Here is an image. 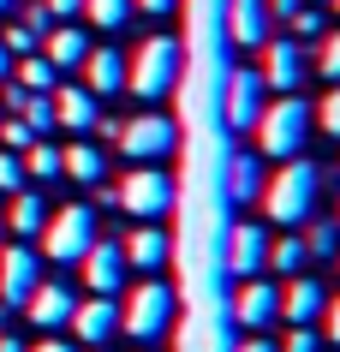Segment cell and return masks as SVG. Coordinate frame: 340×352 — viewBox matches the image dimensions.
<instances>
[{"instance_id": "obj_47", "label": "cell", "mask_w": 340, "mask_h": 352, "mask_svg": "<svg viewBox=\"0 0 340 352\" xmlns=\"http://www.w3.org/2000/svg\"><path fill=\"white\" fill-rule=\"evenodd\" d=\"M328 6H335V12H340V0H328Z\"/></svg>"}, {"instance_id": "obj_35", "label": "cell", "mask_w": 340, "mask_h": 352, "mask_svg": "<svg viewBox=\"0 0 340 352\" xmlns=\"http://www.w3.org/2000/svg\"><path fill=\"white\" fill-rule=\"evenodd\" d=\"M281 352H322V334H317V329H293V334L281 340Z\"/></svg>"}, {"instance_id": "obj_29", "label": "cell", "mask_w": 340, "mask_h": 352, "mask_svg": "<svg viewBox=\"0 0 340 352\" xmlns=\"http://www.w3.org/2000/svg\"><path fill=\"white\" fill-rule=\"evenodd\" d=\"M304 251H310V257H340V227L335 221H317L310 233H304Z\"/></svg>"}, {"instance_id": "obj_45", "label": "cell", "mask_w": 340, "mask_h": 352, "mask_svg": "<svg viewBox=\"0 0 340 352\" xmlns=\"http://www.w3.org/2000/svg\"><path fill=\"white\" fill-rule=\"evenodd\" d=\"M6 66H12V54H6V42H0V78H6Z\"/></svg>"}, {"instance_id": "obj_43", "label": "cell", "mask_w": 340, "mask_h": 352, "mask_svg": "<svg viewBox=\"0 0 340 352\" xmlns=\"http://www.w3.org/2000/svg\"><path fill=\"white\" fill-rule=\"evenodd\" d=\"M299 6H304V0H269V12H286V19H293Z\"/></svg>"}, {"instance_id": "obj_16", "label": "cell", "mask_w": 340, "mask_h": 352, "mask_svg": "<svg viewBox=\"0 0 340 352\" xmlns=\"http://www.w3.org/2000/svg\"><path fill=\"white\" fill-rule=\"evenodd\" d=\"M269 0H227V42L233 48H263L269 42Z\"/></svg>"}, {"instance_id": "obj_12", "label": "cell", "mask_w": 340, "mask_h": 352, "mask_svg": "<svg viewBox=\"0 0 340 352\" xmlns=\"http://www.w3.org/2000/svg\"><path fill=\"white\" fill-rule=\"evenodd\" d=\"M263 263H269V233L257 221H233L227 227V269L245 280V275H263Z\"/></svg>"}, {"instance_id": "obj_23", "label": "cell", "mask_w": 340, "mask_h": 352, "mask_svg": "<svg viewBox=\"0 0 340 352\" xmlns=\"http://www.w3.org/2000/svg\"><path fill=\"white\" fill-rule=\"evenodd\" d=\"M60 173H72L78 186H95V179L108 173V155H102L95 144H84V138H78V144L60 149Z\"/></svg>"}, {"instance_id": "obj_6", "label": "cell", "mask_w": 340, "mask_h": 352, "mask_svg": "<svg viewBox=\"0 0 340 352\" xmlns=\"http://www.w3.org/2000/svg\"><path fill=\"white\" fill-rule=\"evenodd\" d=\"M36 239H42V251H48L54 263H66V269H72V263H84V251L95 245V209H84V204L54 209V215L42 221Z\"/></svg>"}, {"instance_id": "obj_14", "label": "cell", "mask_w": 340, "mask_h": 352, "mask_svg": "<svg viewBox=\"0 0 340 352\" xmlns=\"http://www.w3.org/2000/svg\"><path fill=\"white\" fill-rule=\"evenodd\" d=\"M66 329H72L84 346H108L113 329H120V311H113V298L90 293V298H78V311H72V322H66Z\"/></svg>"}, {"instance_id": "obj_18", "label": "cell", "mask_w": 340, "mask_h": 352, "mask_svg": "<svg viewBox=\"0 0 340 352\" xmlns=\"http://www.w3.org/2000/svg\"><path fill=\"white\" fill-rule=\"evenodd\" d=\"M120 251H126V263H132V269H150V275H155L161 263H173V233H168L161 221H144L132 239L120 245Z\"/></svg>"}, {"instance_id": "obj_46", "label": "cell", "mask_w": 340, "mask_h": 352, "mask_svg": "<svg viewBox=\"0 0 340 352\" xmlns=\"http://www.w3.org/2000/svg\"><path fill=\"white\" fill-rule=\"evenodd\" d=\"M0 12H19V0H0Z\"/></svg>"}, {"instance_id": "obj_36", "label": "cell", "mask_w": 340, "mask_h": 352, "mask_svg": "<svg viewBox=\"0 0 340 352\" xmlns=\"http://www.w3.org/2000/svg\"><path fill=\"white\" fill-rule=\"evenodd\" d=\"M6 54H36V36H30V30H24V24H12V30H6Z\"/></svg>"}, {"instance_id": "obj_48", "label": "cell", "mask_w": 340, "mask_h": 352, "mask_svg": "<svg viewBox=\"0 0 340 352\" xmlns=\"http://www.w3.org/2000/svg\"><path fill=\"white\" fill-rule=\"evenodd\" d=\"M317 6H328V0H317Z\"/></svg>"}, {"instance_id": "obj_7", "label": "cell", "mask_w": 340, "mask_h": 352, "mask_svg": "<svg viewBox=\"0 0 340 352\" xmlns=\"http://www.w3.org/2000/svg\"><path fill=\"white\" fill-rule=\"evenodd\" d=\"M113 144L120 155H132V162H161L179 149V126H173L168 113H137L126 126H113Z\"/></svg>"}, {"instance_id": "obj_38", "label": "cell", "mask_w": 340, "mask_h": 352, "mask_svg": "<svg viewBox=\"0 0 340 352\" xmlns=\"http://www.w3.org/2000/svg\"><path fill=\"white\" fill-rule=\"evenodd\" d=\"M42 6H48V19H78V12H84V0H42Z\"/></svg>"}, {"instance_id": "obj_19", "label": "cell", "mask_w": 340, "mask_h": 352, "mask_svg": "<svg viewBox=\"0 0 340 352\" xmlns=\"http://www.w3.org/2000/svg\"><path fill=\"white\" fill-rule=\"evenodd\" d=\"M263 186H269L263 162H257L251 149H233V155H227V204H257Z\"/></svg>"}, {"instance_id": "obj_15", "label": "cell", "mask_w": 340, "mask_h": 352, "mask_svg": "<svg viewBox=\"0 0 340 352\" xmlns=\"http://www.w3.org/2000/svg\"><path fill=\"white\" fill-rule=\"evenodd\" d=\"M126 269H132V263H126V251H120L113 239H95L90 251H84V280H90V293H102V298L120 293Z\"/></svg>"}, {"instance_id": "obj_10", "label": "cell", "mask_w": 340, "mask_h": 352, "mask_svg": "<svg viewBox=\"0 0 340 352\" xmlns=\"http://www.w3.org/2000/svg\"><path fill=\"white\" fill-rule=\"evenodd\" d=\"M233 316H239V329H269L275 316H281V287L263 275H245L239 280V293H233Z\"/></svg>"}, {"instance_id": "obj_33", "label": "cell", "mask_w": 340, "mask_h": 352, "mask_svg": "<svg viewBox=\"0 0 340 352\" xmlns=\"http://www.w3.org/2000/svg\"><path fill=\"white\" fill-rule=\"evenodd\" d=\"M293 36H299V42H317V36H322V6L304 0L299 12H293Z\"/></svg>"}, {"instance_id": "obj_17", "label": "cell", "mask_w": 340, "mask_h": 352, "mask_svg": "<svg viewBox=\"0 0 340 352\" xmlns=\"http://www.w3.org/2000/svg\"><path fill=\"white\" fill-rule=\"evenodd\" d=\"M24 311H30V322H36L42 334H60L66 322H72V311H78V293H66V287H48V280H42L36 293L24 298Z\"/></svg>"}, {"instance_id": "obj_25", "label": "cell", "mask_w": 340, "mask_h": 352, "mask_svg": "<svg viewBox=\"0 0 340 352\" xmlns=\"http://www.w3.org/2000/svg\"><path fill=\"white\" fill-rule=\"evenodd\" d=\"M304 257H310V251H304L299 233H286V239H269V269H275V275H304Z\"/></svg>"}, {"instance_id": "obj_28", "label": "cell", "mask_w": 340, "mask_h": 352, "mask_svg": "<svg viewBox=\"0 0 340 352\" xmlns=\"http://www.w3.org/2000/svg\"><path fill=\"white\" fill-rule=\"evenodd\" d=\"M19 90H54V66H48V54H19Z\"/></svg>"}, {"instance_id": "obj_22", "label": "cell", "mask_w": 340, "mask_h": 352, "mask_svg": "<svg viewBox=\"0 0 340 352\" xmlns=\"http://www.w3.org/2000/svg\"><path fill=\"white\" fill-rule=\"evenodd\" d=\"M42 54H48V66H54V72H66V66H84V54H90V36H84L78 24H48Z\"/></svg>"}, {"instance_id": "obj_42", "label": "cell", "mask_w": 340, "mask_h": 352, "mask_svg": "<svg viewBox=\"0 0 340 352\" xmlns=\"http://www.w3.org/2000/svg\"><path fill=\"white\" fill-rule=\"evenodd\" d=\"M137 12H155V19H161V12H173V6H179V0H132Z\"/></svg>"}, {"instance_id": "obj_13", "label": "cell", "mask_w": 340, "mask_h": 352, "mask_svg": "<svg viewBox=\"0 0 340 352\" xmlns=\"http://www.w3.org/2000/svg\"><path fill=\"white\" fill-rule=\"evenodd\" d=\"M322 311H328V287H322V280L293 275V280L281 287V316L293 322V329H317Z\"/></svg>"}, {"instance_id": "obj_41", "label": "cell", "mask_w": 340, "mask_h": 352, "mask_svg": "<svg viewBox=\"0 0 340 352\" xmlns=\"http://www.w3.org/2000/svg\"><path fill=\"white\" fill-rule=\"evenodd\" d=\"M24 352H78L72 340H60V334H48V340H36V346H24Z\"/></svg>"}, {"instance_id": "obj_2", "label": "cell", "mask_w": 340, "mask_h": 352, "mask_svg": "<svg viewBox=\"0 0 340 352\" xmlns=\"http://www.w3.org/2000/svg\"><path fill=\"white\" fill-rule=\"evenodd\" d=\"M317 191H322V173L304 162V155L281 162V173L263 186V209H269V221H281V227H304L310 215H317Z\"/></svg>"}, {"instance_id": "obj_39", "label": "cell", "mask_w": 340, "mask_h": 352, "mask_svg": "<svg viewBox=\"0 0 340 352\" xmlns=\"http://www.w3.org/2000/svg\"><path fill=\"white\" fill-rule=\"evenodd\" d=\"M322 322H328V334H322V340H335V346H340V298H328V311H322Z\"/></svg>"}, {"instance_id": "obj_3", "label": "cell", "mask_w": 340, "mask_h": 352, "mask_svg": "<svg viewBox=\"0 0 340 352\" xmlns=\"http://www.w3.org/2000/svg\"><path fill=\"white\" fill-rule=\"evenodd\" d=\"M304 144H310V102L299 90L281 96V102H263V113H257V149L275 155V162H293V155H304Z\"/></svg>"}, {"instance_id": "obj_40", "label": "cell", "mask_w": 340, "mask_h": 352, "mask_svg": "<svg viewBox=\"0 0 340 352\" xmlns=\"http://www.w3.org/2000/svg\"><path fill=\"white\" fill-rule=\"evenodd\" d=\"M233 352H281V346H275V340H263V329H257V334H245Z\"/></svg>"}, {"instance_id": "obj_32", "label": "cell", "mask_w": 340, "mask_h": 352, "mask_svg": "<svg viewBox=\"0 0 340 352\" xmlns=\"http://www.w3.org/2000/svg\"><path fill=\"white\" fill-rule=\"evenodd\" d=\"M30 144H36V131L24 126L19 113H12V120H0V149H19V155H24Z\"/></svg>"}, {"instance_id": "obj_5", "label": "cell", "mask_w": 340, "mask_h": 352, "mask_svg": "<svg viewBox=\"0 0 340 352\" xmlns=\"http://www.w3.org/2000/svg\"><path fill=\"white\" fill-rule=\"evenodd\" d=\"M113 204L126 209V215H137V221H161V215H173V204H179V179H173L168 167H137V173H126L120 179V197Z\"/></svg>"}, {"instance_id": "obj_37", "label": "cell", "mask_w": 340, "mask_h": 352, "mask_svg": "<svg viewBox=\"0 0 340 352\" xmlns=\"http://www.w3.org/2000/svg\"><path fill=\"white\" fill-rule=\"evenodd\" d=\"M48 24H54V19H48L42 0H36V6H24V30H30V36H48Z\"/></svg>"}, {"instance_id": "obj_11", "label": "cell", "mask_w": 340, "mask_h": 352, "mask_svg": "<svg viewBox=\"0 0 340 352\" xmlns=\"http://www.w3.org/2000/svg\"><path fill=\"white\" fill-rule=\"evenodd\" d=\"M36 287H42V257L30 245H6L0 251V298L6 305H24Z\"/></svg>"}, {"instance_id": "obj_1", "label": "cell", "mask_w": 340, "mask_h": 352, "mask_svg": "<svg viewBox=\"0 0 340 352\" xmlns=\"http://www.w3.org/2000/svg\"><path fill=\"white\" fill-rule=\"evenodd\" d=\"M185 78V42L179 36H144L137 54H126V90H137L144 102H168Z\"/></svg>"}, {"instance_id": "obj_34", "label": "cell", "mask_w": 340, "mask_h": 352, "mask_svg": "<svg viewBox=\"0 0 340 352\" xmlns=\"http://www.w3.org/2000/svg\"><path fill=\"white\" fill-rule=\"evenodd\" d=\"M317 126L328 131V138H340V84H335V90H328V96L317 102Z\"/></svg>"}, {"instance_id": "obj_9", "label": "cell", "mask_w": 340, "mask_h": 352, "mask_svg": "<svg viewBox=\"0 0 340 352\" xmlns=\"http://www.w3.org/2000/svg\"><path fill=\"white\" fill-rule=\"evenodd\" d=\"M263 72L257 66H233L227 72V90H221V113H227V131H251L257 126V113H263Z\"/></svg>"}, {"instance_id": "obj_20", "label": "cell", "mask_w": 340, "mask_h": 352, "mask_svg": "<svg viewBox=\"0 0 340 352\" xmlns=\"http://www.w3.org/2000/svg\"><path fill=\"white\" fill-rule=\"evenodd\" d=\"M84 78H90L84 90H90L95 102H102V96H120V90H126V54H113V48H90V54H84Z\"/></svg>"}, {"instance_id": "obj_27", "label": "cell", "mask_w": 340, "mask_h": 352, "mask_svg": "<svg viewBox=\"0 0 340 352\" xmlns=\"http://www.w3.org/2000/svg\"><path fill=\"white\" fill-rule=\"evenodd\" d=\"M24 179H60V149L36 138V144L24 149Z\"/></svg>"}, {"instance_id": "obj_26", "label": "cell", "mask_w": 340, "mask_h": 352, "mask_svg": "<svg viewBox=\"0 0 340 352\" xmlns=\"http://www.w3.org/2000/svg\"><path fill=\"white\" fill-rule=\"evenodd\" d=\"M132 0H84V19L95 24V30H126L132 24Z\"/></svg>"}, {"instance_id": "obj_49", "label": "cell", "mask_w": 340, "mask_h": 352, "mask_svg": "<svg viewBox=\"0 0 340 352\" xmlns=\"http://www.w3.org/2000/svg\"><path fill=\"white\" fill-rule=\"evenodd\" d=\"M90 352H102V346H90Z\"/></svg>"}, {"instance_id": "obj_4", "label": "cell", "mask_w": 340, "mask_h": 352, "mask_svg": "<svg viewBox=\"0 0 340 352\" xmlns=\"http://www.w3.org/2000/svg\"><path fill=\"white\" fill-rule=\"evenodd\" d=\"M173 316H179V293H173L168 280H144V287L126 293L120 329L132 334V340H144V346H155L161 334H173Z\"/></svg>"}, {"instance_id": "obj_31", "label": "cell", "mask_w": 340, "mask_h": 352, "mask_svg": "<svg viewBox=\"0 0 340 352\" xmlns=\"http://www.w3.org/2000/svg\"><path fill=\"white\" fill-rule=\"evenodd\" d=\"M24 191V155L19 149H0V197Z\"/></svg>"}, {"instance_id": "obj_8", "label": "cell", "mask_w": 340, "mask_h": 352, "mask_svg": "<svg viewBox=\"0 0 340 352\" xmlns=\"http://www.w3.org/2000/svg\"><path fill=\"white\" fill-rule=\"evenodd\" d=\"M257 54H263V66H257V72H263L269 90H281V96L304 90V78H310V54H304L299 36H269Z\"/></svg>"}, {"instance_id": "obj_44", "label": "cell", "mask_w": 340, "mask_h": 352, "mask_svg": "<svg viewBox=\"0 0 340 352\" xmlns=\"http://www.w3.org/2000/svg\"><path fill=\"white\" fill-rule=\"evenodd\" d=\"M0 352H24V346H19V334H0Z\"/></svg>"}, {"instance_id": "obj_21", "label": "cell", "mask_w": 340, "mask_h": 352, "mask_svg": "<svg viewBox=\"0 0 340 352\" xmlns=\"http://www.w3.org/2000/svg\"><path fill=\"white\" fill-rule=\"evenodd\" d=\"M95 120H102V108H95V96L84 90V84H66V90H54V126H66V131H90Z\"/></svg>"}, {"instance_id": "obj_30", "label": "cell", "mask_w": 340, "mask_h": 352, "mask_svg": "<svg viewBox=\"0 0 340 352\" xmlns=\"http://www.w3.org/2000/svg\"><path fill=\"white\" fill-rule=\"evenodd\" d=\"M322 48H317V72L328 78V84H340V30H322Z\"/></svg>"}, {"instance_id": "obj_24", "label": "cell", "mask_w": 340, "mask_h": 352, "mask_svg": "<svg viewBox=\"0 0 340 352\" xmlns=\"http://www.w3.org/2000/svg\"><path fill=\"white\" fill-rule=\"evenodd\" d=\"M6 221H12V233H19V239H30V233H42L48 209H42L36 191H12V215H6Z\"/></svg>"}]
</instances>
